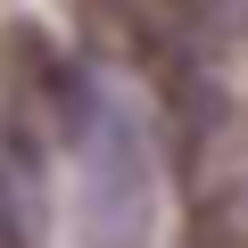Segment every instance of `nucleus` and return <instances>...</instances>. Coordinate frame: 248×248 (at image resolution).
Segmentation results:
<instances>
[{"label":"nucleus","mask_w":248,"mask_h":248,"mask_svg":"<svg viewBox=\"0 0 248 248\" xmlns=\"http://www.w3.org/2000/svg\"><path fill=\"white\" fill-rule=\"evenodd\" d=\"M91 83L58 58V42L33 25V17H9L0 25V149L17 166H42L50 149H66L91 116Z\"/></svg>","instance_id":"obj_1"},{"label":"nucleus","mask_w":248,"mask_h":248,"mask_svg":"<svg viewBox=\"0 0 248 248\" xmlns=\"http://www.w3.org/2000/svg\"><path fill=\"white\" fill-rule=\"evenodd\" d=\"M66 149H75V215H83V240L91 248H141L149 240V215H157V174H149V149H141V124L99 91L91 116H83V133Z\"/></svg>","instance_id":"obj_2"},{"label":"nucleus","mask_w":248,"mask_h":248,"mask_svg":"<svg viewBox=\"0 0 248 248\" xmlns=\"http://www.w3.org/2000/svg\"><path fill=\"white\" fill-rule=\"evenodd\" d=\"M66 17H75V33H83L91 58L133 66V75H149L157 91L199 66V42L174 25L166 0H66Z\"/></svg>","instance_id":"obj_3"},{"label":"nucleus","mask_w":248,"mask_h":248,"mask_svg":"<svg viewBox=\"0 0 248 248\" xmlns=\"http://www.w3.org/2000/svg\"><path fill=\"white\" fill-rule=\"evenodd\" d=\"M199 50H248V0H166Z\"/></svg>","instance_id":"obj_4"},{"label":"nucleus","mask_w":248,"mask_h":248,"mask_svg":"<svg viewBox=\"0 0 248 248\" xmlns=\"http://www.w3.org/2000/svg\"><path fill=\"white\" fill-rule=\"evenodd\" d=\"M0 248H25V207H17V182L0 166Z\"/></svg>","instance_id":"obj_5"}]
</instances>
